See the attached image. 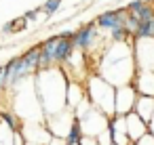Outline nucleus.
<instances>
[{
	"label": "nucleus",
	"instance_id": "f257e3e1",
	"mask_svg": "<svg viewBox=\"0 0 154 145\" xmlns=\"http://www.w3.org/2000/svg\"><path fill=\"white\" fill-rule=\"evenodd\" d=\"M95 74H99L106 82H110L116 88L131 84L135 74H137L133 42H110V44H106L101 59H99V67Z\"/></svg>",
	"mask_w": 154,
	"mask_h": 145
},
{
	"label": "nucleus",
	"instance_id": "f03ea898",
	"mask_svg": "<svg viewBox=\"0 0 154 145\" xmlns=\"http://www.w3.org/2000/svg\"><path fill=\"white\" fill-rule=\"evenodd\" d=\"M34 90L38 97V103L45 111V120L53 114H59L68 109L66 101V90H68V76L63 74L61 67H51L38 72L34 78Z\"/></svg>",
	"mask_w": 154,
	"mask_h": 145
},
{
	"label": "nucleus",
	"instance_id": "7ed1b4c3",
	"mask_svg": "<svg viewBox=\"0 0 154 145\" xmlns=\"http://www.w3.org/2000/svg\"><path fill=\"white\" fill-rule=\"evenodd\" d=\"M85 90H87V99L91 101V105L97 111H101L108 118L114 116L116 86H112L110 82H106L99 74H89L87 80H85Z\"/></svg>",
	"mask_w": 154,
	"mask_h": 145
},
{
	"label": "nucleus",
	"instance_id": "20e7f679",
	"mask_svg": "<svg viewBox=\"0 0 154 145\" xmlns=\"http://www.w3.org/2000/svg\"><path fill=\"white\" fill-rule=\"evenodd\" d=\"M38 49H40V70L38 72L51 70V67H61L76 51L72 38H61L59 34L42 40L38 44Z\"/></svg>",
	"mask_w": 154,
	"mask_h": 145
},
{
	"label": "nucleus",
	"instance_id": "39448f33",
	"mask_svg": "<svg viewBox=\"0 0 154 145\" xmlns=\"http://www.w3.org/2000/svg\"><path fill=\"white\" fill-rule=\"evenodd\" d=\"M103 40L106 38H101V30L97 28L95 21H89V23L80 25L72 36V42H74L76 51H82L85 55H95V51H97L99 57H101V53L106 49Z\"/></svg>",
	"mask_w": 154,
	"mask_h": 145
},
{
	"label": "nucleus",
	"instance_id": "423d86ee",
	"mask_svg": "<svg viewBox=\"0 0 154 145\" xmlns=\"http://www.w3.org/2000/svg\"><path fill=\"white\" fill-rule=\"evenodd\" d=\"M72 120H74V111L68 107L59 114H53L45 120V128L49 130L51 137H59V139H66L68 137V130L72 126Z\"/></svg>",
	"mask_w": 154,
	"mask_h": 145
},
{
	"label": "nucleus",
	"instance_id": "0eeeda50",
	"mask_svg": "<svg viewBox=\"0 0 154 145\" xmlns=\"http://www.w3.org/2000/svg\"><path fill=\"white\" fill-rule=\"evenodd\" d=\"M80 120V126H82V135H87V137H97L99 132H103L106 128H108V124H110V118L108 116H103L101 111H97L95 107H91L82 118H78Z\"/></svg>",
	"mask_w": 154,
	"mask_h": 145
},
{
	"label": "nucleus",
	"instance_id": "6e6552de",
	"mask_svg": "<svg viewBox=\"0 0 154 145\" xmlns=\"http://www.w3.org/2000/svg\"><path fill=\"white\" fill-rule=\"evenodd\" d=\"M137 101V90L133 84H125L116 88V99H114V116H127L135 109Z\"/></svg>",
	"mask_w": 154,
	"mask_h": 145
},
{
	"label": "nucleus",
	"instance_id": "1a4fd4ad",
	"mask_svg": "<svg viewBox=\"0 0 154 145\" xmlns=\"http://www.w3.org/2000/svg\"><path fill=\"white\" fill-rule=\"evenodd\" d=\"M125 19H127V7L125 9H108V11L99 13L95 23L103 34H110L118 28H125Z\"/></svg>",
	"mask_w": 154,
	"mask_h": 145
},
{
	"label": "nucleus",
	"instance_id": "9d476101",
	"mask_svg": "<svg viewBox=\"0 0 154 145\" xmlns=\"http://www.w3.org/2000/svg\"><path fill=\"white\" fill-rule=\"evenodd\" d=\"M131 84L135 86L137 95L154 97V70H137Z\"/></svg>",
	"mask_w": 154,
	"mask_h": 145
},
{
	"label": "nucleus",
	"instance_id": "9b49d317",
	"mask_svg": "<svg viewBox=\"0 0 154 145\" xmlns=\"http://www.w3.org/2000/svg\"><path fill=\"white\" fill-rule=\"evenodd\" d=\"M108 126H110V130H112V141H114V145H133V141L129 139V132H127L125 116H112Z\"/></svg>",
	"mask_w": 154,
	"mask_h": 145
},
{
	"label": "nucleus",
	"instance_id": "f8f14e48",
	"mask_svg": "<svg viewBox=\"0 0 154 145\" xmlns=\"http://www.w3.org/2000/svg\"><path fill=\"white\" fill-rule=\"evenodd\" d=\"M125 122H127V132H129V139L133 141V143H137L146 132H150V128H148V122H143L135 111H131V114H127L125 116Z\"/></svg>",
	"mask_w": 154,
	"mask_h": 145
},
{
	"label": "nucleus",
	"instance_id": "ddd939ff",
	"mask_svg": "<svg viewBox=\"0 0 154 145\" xmlns=\"http://www.w3.org/2000/svg\"><path fill=\"white\" fill-rule=\"evenodd\" d=\"M87 99V90H85V82H78V80H70L68 82V90H66V101H68V107L74 109L80 101Z\"/></svg>",
	"mask_w": 154,
	"mask_h": 145
},
{
	"label": "nucleus",
	"instance_id": "4468645a",
	"mask_svg": "<svg viewBox=\"0 0 154 145\" xmlns=\"http://www.w3.org/2000/svg\"><path fill=\"white\" fill-rule=\"evenodd\" d=\"M127 13L137 17L139 21H150V19H154V4H148L143 0H133L127 7Z\"/></svg>",
	"mask_w": 154,
	"mask_h": 145
},
{
	"label": "nucleus",
	"instance_id": "2eb2a0df",
	"mask_svg": "<svg viewBox=\"0 0 154 145\" xmlns=\"http://www.w3.org/2000/svg\"><path fill=\"white\" fill-rule=\"evenodd\" d=\"M143 122H150L152 116H154V97H143V95H137V101H135V109H133Z\"/></svg>",
	"mask_w": 154,
	"mask_h": 145
},
{
	"label": "nucleus",
	"instance_id": "dca6fc26",
	"mask_svg": "<svg viewBox=\"0 0 154 145\" xmlns=\"http://www.w3.org/2000/svg\"><path fill=\"white\" fill-rule=\"evenodd\" d=\"M0 122L7 124L11 130H21V118L11 107H0Z\"/></svg>",
	"mask_w": 154,
	"mask_h": 145
},
{
	"label": "nucleus",
	"instance_id": "f3484780",
	"mask_svg": "<svg viewBox=\"0 0 154 145\" xmlns=\"http://www.w3.org/2000/svg\"><path fill=\"white\" fill-rule=\"evenodd\" d=\"M135 40H154V19L150 21H139L137 32L133 34V42Z\"/></svg>",
	"mask_w": 154,
	"mask_h": 145
},
{
	"label": "nucleus",
	"instance_id": "a211bd4d",
	"mask_svg": "<svg viewBox=\"0 0 154 145\" xmlns=\"http://www.w3.org/2000/svg\"><path fill=\"white\" fill-rule=\"evenodd\" d=\"M23 30H28V21L23 19V15L21 17H15V19H11V21H7L5 25H2V34H19V32H23Z\"/></svg>",
	"mask_w": 154,
	"mask_h": 145
},
{
	"label": "nucleus",
	"instance_id": "6ab92c4d",
	"mask_svg": "<svg viewBox=\"0 0 154 145\" xmlns=\"http://www.w3.org/2000/svg\"><path fill=\"white\" fill-rule=\"evenodd\" d=\"M80 139H82V126H80V120L74 116L72 126H70L68 137H66V143H68V145H78V143H80Z\"/></svg>",
	"mask_w": 154,
	"mask_h": 145
},
{
	"label": "nucleus",
	"instance_id": "aec40b11",
	"mask_svg": "<svg viewBox=\"0 0 154 145\" xmlns=\"http://www.w3.org/2000/svg\"><path fill=\"white\" fill-rule=\"evenodd\" d=\"M15 132L17 130H11L7 124L0 122V145H15Z\"/></svg>",
	"mask_w": 154,
	"mask_h": 145
},
{
	"label": "nucleus",
	"instance_id": "412c9836",
	"mask_svg": "<svg viewBox=\"0 0 154 145\" xmlns=\"http://www.w3.org/2000/svg\"><path fill=\"white\" fill-rule=\"evenodd\" d=\"M61 2H63V0H47V2L42 4V13H45L47 17H53V15L61 9Z\"/></svg>",
	"mask_w": 154,
	"mask_h": 145
},
{
	"label": "nucleus",
	"instance_id": "4be33fe9",
	"mask_svg": "<svg viewBox=\"0 0 154 145\" xmlns=\"http://www.w3.org/2000/svg\"><path fill=\"white\" fill-rule=\"evenodd\" d=\"M97 145H114V141H112V130H110V126L103 130V132H99L97 137Z\"/></svg>",
	"mask_w": 154,
	"mask_h": 145
},
{
	"label": "nucleus",
	"instance_id": "5701e85b",
	"mask_svg": "<svg viewBox=\"0 0 154 145\" xmlns=\"http://www.w3.org/2000/svg\"><path fill=\"white\" fill-rule=\"evenodd\" d=\"M9 93V76L5 65H0V95H7Z\"/></svg>",
	"mask_w": 154,
	"mask_h": 145
},
{
	"label": "nucleus",
	"instance_id": "b1692460",
	"mask_svg": "<svg viewBox=\"0 0 154 145\" xmlns=\"http://www.w3.org/2000/svg\"><path fill=\"white\" fill-rule=\"evenodd\" d=\"M137 25H139V19L127 13V19H125V28L129 30V34H131V36H133V34L137 32Z\"/></svg>",
	"mask_w": 154,
	"mask_h": 145
},
{
	"label": "nucleus",
	"instance_id": "393cba45",
	"mask_svg": "<svg viewBox=\"0 0 154 145\" xmlns=\"http://www.w3.org/2000/svg\"><path fill=\"white\" fill-rule=\"evenodd\" d=\"M40 13H42V7H36V9L28 11V13L23 15V19H26L28 23H36V21H38V17H40Z\"/></svg>",
	"mask_w": 154,
	"mask_h": 145
},
{
	"label": "nucleus",
	"instance_id": "a878e982",
	"mask_svg": "<svg viewBox=\"0 0 154 145\" xmlns=\"http://www.w3.org/2000/svg\"><path fill=\"white\" fill-rule=\"evenodd\" d=\"M137 145H154V135H152V132H146V135L137 141Z\"/></svg>",
	"mask_w": 154,
	"mask_h": 145
},
{
	"label": "nucleus",
	"instance_id": "bb28decb",
	"mask_svg": "<svg viewBox=\"0 0 154 145\" xmlns=\"http://www.w3.org/2000/svg\"><path fill=\"white\" fill-rule=\"evenodd\" d=\"M47 145H68V143H66V139H59V137H51V141H49Z\"/></svg>",
	"mask_w": 154,
	"mask_h": 145
},
{
	"label": "nucleus",
	"instance_id": "cd10ccee",
	"mask_svg": "<svg viewBox=\"0 0 154 145\" xmlns=\"http://www.w3.org/2000/svg\"><path fill=\"white\" fill-rule=\"evenodd\" d=\"M148 128H150V132H152V135H154V116H152V120H150V122H148Z\"/></svg>",
	"mask_w": 154,
	"mask_h": 145
},
{
	"label": "nucleus",
	"instance_id": "c85d7f7f",
	"mask_svg": "<svg viewBox=\"0 0 154 145\" xmlns=\"http://www.w3.org/2000/svg\"><path fill=\"white\" fill-rule=\"evenodd\" d=\"M143 2H148V4H150V0H143Z\"/></svg>",
	"mask_w": 154,
	"mask_h": 145
},
{
	"label": "nucleus",
	"instance_id": "c756f323",
	"mask_svg": "<svg viewBox=\"0 0 154 145\" xmlns=\"http://www.w3.org/2000/svg\"><path fill=\"white\" fill-rule=\"evenodd\" d=\"M133 145H137V143H133Z\"/></svg>",
	"mask_w": 154,
	"mask_h": 145
}]
</instances>
